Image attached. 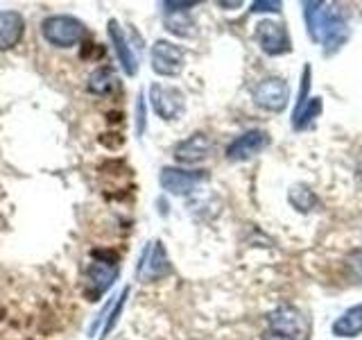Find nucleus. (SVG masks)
<instances>
[{"instance_id":"1","label":"nucleus","mask_w":362,"mask_h":340,"mask_svg":"<svg viewBox=\"0 0 362 340\" xmlns=\"http://www.w3.org/2000/svg\"><path fill=\"white\" fill-rule=\"evenodd\" d=\"M305 28L315 43L322 45L324 55H333L349 39L344 11L335 3H303Z\"/></svg>"},{"instance_id":"2","label":"nucleus","mask_w":362,"mask_h":340,"mask_svg":"<svg viewBox=\"0 0 362 340\" xmlns=\"http://www.w3.org/2000/svg\"><path fill=\"white\" fill-rule=\"evenodd\" d=\"M43 39L54 48H73L86 37V26L75 16H50L41 23Z\"/></svg>"},{"instance_id":"3","label":"nucleus","mask_w":362,"mask_h":340,"mask_svg":"<svg viewBox=\"0 0 362 340\" xmlns=\"http://www.w3.org/2000/svg\"><path fill=\"white\" fill-rule=\"evenodd\" d=\"M254 102L265 111H283L288 107V100H290V89L288 82L281 77H267L263 82H258L254 86V94H252Z\"/></svg>"},{"instance_id":"4","label":"nucleus","mask_w":362,"mask_h":340,"mask_svg":"<svg viewBox=\"0 0 362 340\" xmlns=\"http://www.w3.org/2000/svg\"><path fill=\"white\" fill-rule=\"evenodd\" d=\"M256 41L260 45V50L272 57L286 55L292 50V41L286 26L276 21H260L256 26Z\"/></svg>"},{"instance_id":"5","label":"nucleus","mask_w":362,"mask_h":340,"mask_svg":"<svg viewBox=\"0 0 362 340\" xmlns=\"http://www.w3.org/2000/svg\"><path fill=\"white\" fill-rule=\"evenodd\" d=\"M150 98H152V107L156 111V116H161L163 120H177L186 109L184 94L175 86L152 84Z\"/></svg>"},{"instance_id":"6","label":"nucleus","mask_w":362,"mask_h":340,"mask_svg":"<svg viewBox=\"0 0 362 340\" xmlns=\"http://www.w3.org/2000/svg\"><path fill=\"white\" fill-rule=\"evenodd\" d=\"M95 256H102V259L100 261H93V264L86 268V279H88V293H90V298L107 293L111 288V283L116 281L118 272H120L116 256L105 259V254H102V252H95Z\"/></svg>"},{"instance_id":"7","label":"nucleus","mask_w":362,"mask_h":340,"mask_svg":"<svg viewBox=\"0 0 362 340\" xmlns=\"http://www.w3.org/2000/svg\"><path fill=\"white\" fill-rule=\"evenodd\" d=\"M152 68L163 77L179 75L184 71V50L170 41H156L152 48Z\"/></svg>"},{"instance_id":"8","label":"nucleus","mask_w":362,"mask_h":340,"mask_svg":"<svg viewBox=\"0 0 362 340\" xmlns=\"http://www.w3.org/2000/svg\"><path fill=\"white\" fill-rule=\"evenodd\" d=\"M267 145H269V134L265 130H249L226 147V159L229 162H247V159L263 152Z\"/></svg>"},{"instance_id":"9","label":"nucleus","mask_w":362,"mask_h":340,"mask_svg":"<svg viewBox=\"0 0 362 340\" xmlns=\"http://www.w3.org/2000/svg\"><path fill=\"white\" fill-rule=\"evenodd\" d=\"M204 179H206L204 170H181V168L161 170V186L170 196H188V193Z\"/></svg>"},{"instance_id":"10","label":"nucleus","mask_w":362,"mask_h":340,"mask_svg":"<svg viewBox=\"0 0 362 340\" xmlns=\"http://www.w3.org/2000/svg\"><path fill=\"white\" fill-rule=\"evenodd\" d=\"M211 150H213V145L209 141V136L197 132L175 147V159L181 164H199L211 154Z\"/></svg>"},{"instance_id":"11","label":"nucleus","mask_w":362,"mask_h":340,"mask_svg":"<svg viewBox=\"0 0 362 340\" xmlns=\"http://www.w3.org/2000/svg\"><path fill=\"white\" fill-rule=\"evenodd\" d=\"M136 272H139L143 281H154V279H161L163 275H168V272H170V261L165 256V249H163L161 241H156L150 252H145L141 266H139V270H136Z\"/></svg>"},{"instance_id":"12","label":"nucleus","mask_w":362,"mask_h":340,"mask_svg":"<svg viewBox=\"0 0 362 340\" xmlns=\"http://www.w3.org/2000/svg\"><path fill=\"white\" fill-rule=\"evenodd\" d=\"M25 21L18 11H0V50H9L23 39Z\"/></svg>"},{"instance_id":"13","label":"nucleus","mask_w":362,"mask_h":340,"mask_svg":"<svg viewBox=\"0 0 362 340\" xmlns=\"http://www.w3.org/2000/svg\"><path fill=\"white\" fill-rule=\"evenodd\" d=\"M109 39L113 43V48H116V55L120 60V66L124 68V73L136 75V71H139V62H136V55L132 52L127 39H124L118 21H109Z\"/></svg>"},{"instance_id":"14","label":"nucleus","mask_w":362,"mask_h":340,"mask_svg":"<svg viewBox=\"0 0 362 340\" xmlns=\"http://www.w3.org/2000/svg\"><path fill=\"white\" fill-rule=\"evenodd\" d=\"M362 334V304L346 309L333 322V336L337 338H356Z\"/></svg>"},{"instance_id":"15","label":"nucleus","mask_w":362,"mask_h":340,"mask_svg":"<svg viewBox=\"0 0 362 340\" xmlns=\"http://www.w3.org/2000/svg\"><path fill=\"white\" fill-rule=\"evenodd\" d=\"M267 322H269V329H274V332L290 334L294 338L299 336V329H301L299 313L294 309H288V306H283V309H276L274 313H269Z\"/></svg>"},{"instance_id":"16","label":"nucleus","mask_w":362,"mask_h":340,"mask_svg":"<svg viewBox=\"0 0 362 340\" xmlns=\"http://www.w3.org/2000/svg\"><path fill=\"white\" fill-rule=\"evenodd\" d=\"M320 113H322V98H305L297 102V109H294L292 116L294 130H305Z\"/></svg>"},{"instance_id":"17","label":"nucleus","mask_w":362,"mask_h":340,"mask_svg":"<svg viewBox=\"0 0 362 340\" xmlns=\"http://www.w3.org/2000/svg\"><path fill=\"white\" fill-rule=\"evenodd\" d=\"M118 84V77L111 68H98V71L88 77V91L90 94H98V96H109L111 91H116Z\"/></svg>"},{"instance_id":"18","label":"nucleus","mask_w":362,"mask_h":340,"mask_svg":"<svg viewBox=\"0 0 362 340\" xmlns=\"http://www.w3.org/2000/svg\"><path fill=\"white\" fill-rule=\"evenodd\" d=\"M290 204L297 211H301V213H308V211H313L315 209V204H317V198H315V193L308 188V186H292V191H290Z\"/></svg>"},{"instance_id":"19","label":"nucleus","mask_w":362,"mask_h":340,"mask_svg":"<svg viewBox=\"0 0 362 340\" xmlns=\"http://www.w3.org/2000/svg\"><path fill=\"white\" fill-rule=\"evenodd\" d=\"M349 266H351V272H354L356 281L362 283V249H358V252L349 256Z\"/></svg>"},{"instance_id":"20","label":"nucleus","mask_w":362,"mask_h":340,"mask_svg":"<svg viewBox=\"0 0 362 340\" xmlns=\"http://www.w3.org/2000/svg\"><path fill=\"white\" fill-rule=\"evenodd\" d=\"M252 11L254 14H260V11H281V3H269V0H265V3H254L252 5Z\"/></svg>"},{"instance_id":"21","label":"nucleus","mask_w":362,"mask_h":340,"mask_svg":"<svg viewBox=\"0 0 362 340\" xmlns=\"http://www.w3.org/2000/svg\"><path fill=\"white\" fill-rule=\"evenodd\" d=\"M136 116H139V120H136V132H139V136L143 134L145 130V102L143 98H139V107H136Z\"/></svg>"},{"instance_id":"22","label":"nucleus","mask_w":362,"mask_h":340,"mask_svg":"<svg viewBox=\"0 0 362 340\" xmlns=\"http://www.w3.org/2000/svg\"><path fill=\"white\" fill-rule=\"evenodd\" d=\"M260 340H297V338L290 334H283V332H274V329H267Z\"/></svg>"}]
</instances>
